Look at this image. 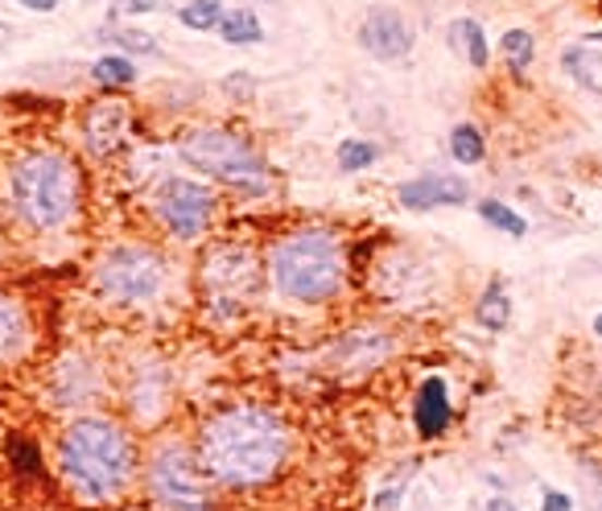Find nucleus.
I'll return each mask as SVG.
<instances>
[{"instance_id": "obj_1", "label": "nucleus", "mask_w": 602, "mask_h": 511, "mask_svg": "<svg viewBox=\"0 0 602 511\" xmlns=\"http://www.w3.org/2000/svg\"><path fill=\"white\" fill-rule=\"evenodd\" d=\"M203 471L231 491L273 483L289 462V429L264 404H231L198 429Z\"/></svg>"}, {"instance_id": "obj_2", "label": "nucleus", "mask_w": 602, "mask_h": 511, "mask_svg": "<svg viewBox=\"0 0 602 511\" xmlns=\"http://www.w3.org/2000/svg\"><path fill=\"white\" fill-rule=\"evenodd\" d=\"M58 471L67 487L87 503H108L129 487L136 471L129 429L112 417H79L58 437Z\"/></svg>"}, {"instance_id": "obj_3", "label": "nucleus", "mask_w": 602, "mask_h": 511, "mask_svg": "<svg viewBox=\"0 0 602 511\" xmlns=\"http://www.w3.org/2000/svg\"><path fill=\"white\" fill-rule=\"evenodd\" d=\"M347 256L335 231L301 228L281 235L268 247V277L281 289V297L301 305H322L339 293Z\"/></svg>"}, {"instance_id": "obj_4", "label": "nucleus", "mask_w": 602, "mask_h": 511, "mask_svg": "<svg viewBox=\"0 0 602 511\" xmlns=\"http://www.w3.org/2000/svg\"><path fill=\"white\" fill-rule=\"evenodd\" d=\"M13 210L34 231H62L79 210V170L67 153H25L9 170Z\"/></svg>"}, {"instance_id": "obj_5", "label": "nucleus", "mask_w": 602, "mask_h": 511, "mask_svg": "<svg viewBox=\"0 0 602 511\" xmlns=\"http://www.w3.org/2000/svg\"><path fill=\"white\" fill-rule=\"evenodd\" d=\"M95 284L108 302L149 305L170 289V260L145 244H116L99 256Z\"/></svg>"}, {"instance_id": "obj_6", "label": "nucleus", "mask_w": 602, "mask_h": 511, "mask_svg": "<svg viewBox=\"0 0 602 511\" xmlns=\"http://www.w3.org/2000/svg\"><path fill=\"white\" fill-rule=\"evenodd\" d=\"M178 153H182L186 166H194L198 173H210V178H219L236 190L261 194L268 186V166L227 129H190Z\"/></svg>"}, {"instance_id": "obj_7", "label": "nucleus", "mask_w": 602, "mask_h": 511, "mask_svg": "<svg viewBox=\"0 0 602 511\" xmlns=\"http://www.w3.org/2000/svg\"><path fill=\"white\" fill-rule=\"evenodd\" d=\"M198 454L186 446H161L149 462V491L166 511H215V491Z\"/></svg>"}, {"instance_id": "obj_8", "label": "nucleus", "mask_w": 602, "mask_h": 511, "mask_svg": "<svg viewBox=\"0 0 602 511\" xmlns=\"http://www.w3.org/2000/svg\"><path fill=\"white\" fill-rule=\"evenodd\" d=\"M261 281V265L244 244H224L215 247L203 265V284H207V297L215 309L231 314L236 305L244 302L248 293Z\"/></svg>"}, {"instance_id": "obj_9", "label": "nucleus", "mask_w": 602, "mask_h": 511, "mask_svg": "<svg viewBox=\"0 0 602 511\" xmlns=\"http://www.w3.org/2000/svg\"><path fill=\"white\" fill-rule=\"evenodd\" d=\"M210 210L215 198L203 182H190V178H166L157 186V215L161 223L178 235V240H198L210 223Z\"/></svg>"}, {"instance_id": "obj_10", "label": "nucleus", "mask_w": 602, "mask_h": 511, "mask_svg": "<svg viewBox=\"0 0 602 511\" xmlns=\"http://www.w3.org/2000/svg\"><path fill=\"white\" fill-rule=\"evenodd\" d=\"M359 46L380 62H400L413 50V25L400 9H368V17L359 21Z\"/></svg>"}, {"instance_id": "obj_11", "label": "nucleus", "mask_w": 602, "mask_h": 511, "mask_svg": "<svg viewBox=\"0 0 602 511\" xmlns=\"http://www.w3.org/2000/svg\"><path fill=\"white\" fill-rule=\"evenodd\" d=\"M132 136V112L120 99H99L83 115V141L92 157H116Z\"/></svg>"}, {"instance_id": "obj_12", "label": "nucleus", "mask_w": 602, "mask_h": 511, "mask_svg": "<svg viewBox=\"0 0 602 511\" xmlns=\"http://www.w3.org/2000/svg\"><path fill=\"white\" fill-rule=\"evenodd\" d=\"M396 198H400L405 210L462 207L471 198V186L458 173H421V178H413V182H405V186L396 190Z\"/></svg>"}, {"instance_id": "obj_13", "label": "nucleus", "mask_w": 602, "mask_h": 511, "mask_svg": "<svg viewBox=\"0 0 602 511\" xmlns=\"http://www.w3.org/2000/svg\"><path fill=\"white\" fill-rule=\"evenodd\" d=\"M454 421V404H450V388H446V379L442 376H430L421 379V388H417V400H413V425L417 434L433 441V437H442L450 429Z\"/></svg>"}, {"instance_id": "obj_14", "label": "nucleus", "mask_w": 602, "mask_h": 511, "mask_svg": "<svg viewBox=\"0 0 602 511\" xmlns=\"http://www.w3.org/2000/svg\"><path fill=\"white\" fill-rule=\"evenodd\" d=\"M29 342V318L9 293H0V363L17 360Z\"/></svg>"}, {"instance_id": "obj_15", "label": "nucleus", "mask_w": 602, "mask_h": 511, "mask_svg": "<svg viewBox=\"0 0 602 511\" xmlns=\"http://www.w3.org/2000/svg\"><path fill=\"white\" fill-rule=\"evenodd\" d=\"M474 323L483 326V330H504L511 323V297L508 289H504V281H491L483 289V297L474 305Z\"/></svg>"}, {"instance_id": "obj_16", "label": "nucleus", "mask_w": 602, "mask_h": 511, "mask_svg": "<svg viewBox=\"0 0 602 511\" xmlns=\"http://www.w3.org/2000/svg\"><path fill=\"white\" fill-rule=\"evenodd\" d=\"M219 38H224L227 46H261L264 25L252 9H231V13H224V21H219Z\"/></svg>"}, {"instance_id": "obj_17", "label": "nucleus", "mask_w": 602, "mask_h": 511, "mask_svg": "<svg viewBox=\"0 0 602 511\" xmlns=\"http://www.w3.org/2000/svg\"><path fill=\"white\" fill-rule=\"evenodd\" d=\"M92 78L99 87H132L136 83V62L129 54H104L92 62Z\"/></svg>"}, {"instance_id": "obj_18", "label": "nucleus", "mask_w": 602, "mask_h": 511, "mask_svg": "<svg viewBox=\"0 0 602 511\" xmlns=\"http://www.w3.org/2000/svg\"><path fill=\"white\" fill-rule=\"evenodd\" d=\"M450 157L458 166H479L483 157H487V141L483 133L474 129V124H458L450 133Z\"/></svg>"}, {"instance_id": "obj_19", "label": "nucleus", "mask_w": 602, "mask_h": 511, "mask_svg": "<svg viewBox=\"0 0 602 511\" xmlns=\"http://www.w3.org/2000/svg\"><path fill=\"white\" fill-rule=\"evenodd\" d=\"M454 34H458V41H462V54H467V62H471L474 71H483L491 62V46H487V34H483V25L479 21H454Z\"/></svg>"}, {"instance_id": "obj_20", "label": "nucleus", "mask_w": 602, "mask_h": 511, "mask_svg": "<svg viewBox=\"0 0 602 511\" xmlns=\"http://www.w3.org/2000/svg\"><path fill=\"white\" fill-rule=\"evenodd\" d=\"M335 161H339L342 173H359V170H372L380 161V149L372 141H359V136H347L339 141V149H335Z\"/></svg>"}, {"instance_id": "obj_21", "label": "nucleus", "mask_w": 602, "mask_h": 511, "mask_svg": "<svg viewBox=\"0 0 602 511\" xmlns=\"http://www.w3.org/2000/svg\"><path fill=\"white\" fill-rule=\"evenodd\" d=\"M224 13H227V9L219 4V0H186L178 17H182V25H186V29H194V34H210V29H219Z\"/></svg>"}, {"instance_id": "obj_22", "label": "nucleus", "mask_w": 602, "mask_h": 511, "mask_svg": "<svg viewBox=\"0 0 602 511\" xmlns=\"http://www.w3.org/2000/svg\"><path fill=\"white\" fill-rule=\"evenodd\" d=\"M499 50H504L511 71L525 75L528 66H532V58H537V38H532L528 29H508V34L499 38Z\"/></svg>"}, {"instance_id": "obj_23", "label": "nucleus", "mask_w": 602, "mask_h": 511, "mask_svg": "<svg viewBox=\"0 0 602 511\" xmlns=\"http://www.w3.org/2000/svg\"><path fill=\"white\" fill-rule=\"evenodd\" d=\"M479 215H483V223H491L495 231H508V235H525L528 223L525 215H516L508 203H499V198H483L479 203Z\"/></svg>"}, {"instance_id": "obj_24", "label": "nucleus", "mask_w": 602, "mask_h": 511, "mask_svg": "<svg viewBox=\"0 0 602 511\" xmlns=\"http://www.w3.org/2000/svg\"><path fill=\"white\" fill-rule=\"evenodd\" d=\"M104 38L112 41V46H120L124 54H161L157 38H153V34H145V29H108Z\"/></svg>"}, {"instance_id": "obj_25", "label": "nucleus", "mask_w": 602, "mask_h": 511, "mask_svg": "<svg viewBox=\"0 0 602 511\" xmlns=\"http://www.w3.org/2000/svg\"><path fill=\"white\" fill-rule=\"evenodd\" d=\"M9 458L17 474H41V454L29 437H9Z\"/></svg>"}, {"instance_id": "obj_26", "label": "nucleus", "mask_w": 602, "mask_h": 511, "mask_svg": "<svg viewBox=\"0 0 602 511\" xmlns=\"http://www.w3.org/2000/svg\"><path fill=\"white\" fill-rule=\"evenodd\" d=\"M541 511H574V499L565 491H557V487H545L541 491Z\"/></svg>"}, {"instance_id": "obj_27", "label": "nucleus", "mask_w": 602, "mask_h": 511, "mask_svg": "<svg viewBox=\"0 0 602 511\" xmlns=\"http://www.w3.org/2000/svg\"><path fill=\"white\" fill-rule=\"evenodd\" d=\"M21 9H29V13H55L62 0H17Z\"/></svg>"}, {"instance_id": "obj_28", "label": "nucleus", "mask_w": 602, "mask_h": 511, "mask_svg": "<svg viewBox=\"0 0 602 511\" xmlns=\"http://www.w3.org/2000/svg\"><path fill=\"white\" fill-rule=\"evenodd\" d=\"M120 4H124L129 13H153V9L161 4V0H120Z\"/></svg>"}, {"instance_id": "obj_29", "label": "nucleus", "mask_w": 602, "mask_h": 511, "mask_svg": "<svg viewBox=\"0 0 602 511\" xmlns=\"http://www.w3.org/2000/svg\"><path fill=\"white\" fill-rule=\"evenodd\" d=\"M487 511H516V503H511L508 495H491V499H487Z\"/></svg>"}, {"instance_id": "obj_30", "label": "nucleus", "mask_w": 602, "mask_h": 511, "mask_svg": "<svg viewBox=\"0 0 602 511\" xmlns=\"http://www.w3.org/2000/svg\"><path fill=\"white\" fill-rule=\"evenodd\" d=\"M594 334L602 339V314H594Z\"/></svg>"}]
</instances>
